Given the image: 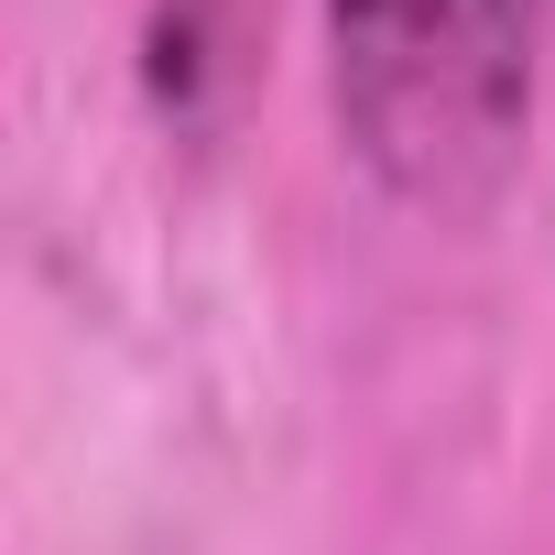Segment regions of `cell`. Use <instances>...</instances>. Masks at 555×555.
I'll return each mask as SVG.
<instances>
[{
  "mask_svg": "<svg viewBox=\"0 0 555 555\" xmlns=\"http://www.w3.org/2000/svg\"><path fill=\"white\" fill-rule=\"evenodd\" d=\"M555 0H327L338 153L414 218H479L544 120Z\"/></svg>",
  "mask_w": 555,
  "mask_h": 555,
  "instance_id": "cell-1",
  "label": "cell"
}]
</instances>
